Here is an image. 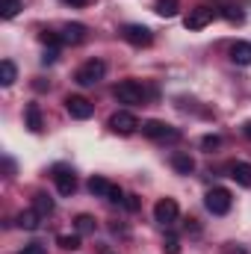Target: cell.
Instances as JSON below:
<instances>
[{
  "instance_id": "cell-1",
  "label": "cell",
  "mask_w": 251,
  "mask_h": 254,
  "mask_svg": "<svg viewBox=\"0 0 251 254\" xmlns=\"http://www.w3.org/2000/svg\"><path fill=\"white\" fill-rule=\"evenodd\" d=\"M116 98H119L122 104H130V107H142L145 98H148V92H145V86H142L139 80H122V83L116 86Z\"/></svg>"
},
{
  "instance_id": "cell-2",
  "label": "cell",
  "mask_w": 251,
  "mask_h": 254,
  "mask_svg": "<svg viewBox=\"0 0 251 254\" xmlns=\"http://www.w3.org/2000/svg\"><path fill=\"white\" fill-rule=\"evenodd\" d=\"M142 133H145L148 139H154V142H178V139H181V130H175V127L166 125V122H157V119L145 122V125H142Z\"/></svg>"
},
{
  "instance_id": "cell-3",
  "label": "cell",
  "mask_w": 251,
  "mask_h": 254,
  "mask_svg": "<svg viewBox=\"0 0 251 254\" xmlns=\"http://www.w3.org/2000/svg\"><path fill=\"white\" fill-rule=\"evenodd\" d=\"M104 74H107V65L101 63V60H89V63H83L77 68L74 80H77L80 86H95V83L104 80Z\"/></svg>"
},
{
  "instance_id": "cell-4",
  "label": "cell",
  "mask_w": 251,
  "mask_h": 254,
  "mask_svg": "<svg viewBox=\"0 0 251 254\" xmlns=\"http://www.w3.org/2000/svg\"><path fill=\"white\" fill-rule=\"evenodd\" d=\"M231 204H234V201H231V192L222 190V187H213V190L204 195V207H207L213 216H225V213L231 210Z\"/></svg>"
},
{
  "instance_id": "cell-5",
  "label": "cell",
  "mask_w": 251,
  "mask_h": 254,
  "mask_svg": "<svg viewBox=\"0 0 251 254\" xmlns=\"http://www.w3.org/2000/svg\"><path fill=\"white\" fill-rule=\"evenodd\" d=\"M216 15H219V9H213V6H195V9H189V15L184 18V27L187 30H204L207 24H213Z\"/></svg>"
},
{
  "instance_id": "cell-6",
  "label": "cell",
  "mask_w": 251,
  "mask_h": 254,
  "mask_svg": "<svg viewBox=\"0 0 251 254\" xmlns=\"http://www.w3.org/2000/svg\"><path fill=\"white\" fill-rule=\"evenodd\" d=\"M122 39L127 45H133V48H148L154 42V33L148 27H142V24H125L122 27Z\"/></svg>"
},
{
  "instance_id": "cell-7",
  "label": "cell",
  "mask_w": 251,
  "mask_h": 254,
  "mask_svg": "<svg viewBox=\"0 0 251 254\" xmlns=\"http://www.w3.org/2000/svg\"><path fill=\"white\" fill-rule=\"evenodd\" d=\"M65 110H68V116H71V119L86 122V119H92L95 104H92L89 98H83V95H68V98H65Z\"/></svg>"
},
{
  "instance_id": "cell-8",
  "label": "cell",
  "mask_w": 251,
  "mask_h": 254,
  "mask_svg": "<svg viewBox=\"0 0 251 254\" xmlns=\"http://www.w3.org/2000/svg\"><path fill=\"white\" fill-rule=\"evenodd\" d=\"M178 201L175 198H160L157 204H154V219L160 222V225H172V222H178Z\"/></svg>"
},
{
  "instance_id": "cell-9",
  "label": "cell",
  "mask_w": 251,
  "mask_h": 254,
  "mask_svg": "<svg viewBox=\"0 0 251 254\" xmlns=\"http://www.w3.org/2000/svg\"><path fill=\"white\" fill-rule=\"evenodd\" d=\"M139 127H142V125H139V119H136L133 113H125V110H122V113H116V116L110 119V130H113V133H122V136L136 133Z\"/></svg>"
},
{
  "instance_id": "cell-10",
  "label": "cell",
  "mask_w": 251,
  "mask_h": 254,
  "mask_svg": "<svg viewBox=\"0 0 251 254\" xmlns=\"http://www.w3.org/2000/svg\"><path fill=\"white\" fill-rule=\"evenodd\" d=\"M57 190L63 192V195H74L77 192V178H74V172H68V169H57Z\"/></svg>"
},
{
  "instance_id": "cell-11",
  "label": "cell",
  "mask_w": 251,
  "mask_h": 254,
  "mask_svg": "<svg viewBox=\"0 0 251 254\" xmlns=\"http://www.w3.org/2000/svg\"><path fill=\"white\" fill-rule=\"evenodd\" d=\"M33 210H36L39 216H51V213H54V198H51L48 192H36V195H33Z\"/></svg>"
},
{
  "instance_id": "cell-12",
  "label": "cell",
  "mask_w": 251,
  "mask_h": 254,
  "mask_svg": "<svg viewBox=\"0 0 251 254\" xmlns=\"http://www.w3.org/2000/svg\"><path fill=\"white\" fill-rule=\"evenodd\" d=\"M228 172H231V178H234L240 187H251V166L249 163H234Z\"/></svg>"
},
{
  "instance_id": "cell-13",
  "label": "cell",
  "mask_w": 251,
  "mask_h": 254,
  "mask_svg": "<svg viewBox=\"0 0 251 254\" xmlns=\"http://www.w3.org/2000/svg\"><path fill=\"white\" fill-rule=\"evenodd\" d=\"M83 39H86V27H83V24H68V27L63 30L65 45H80Z\"/></svg>"
},
{
  "instance_id": "cell-14",
  "label": "cell",
  "mask_w": 251,
  "mask_h": 254,
  "mask_svg": "<svg viewBox=\"0 0 251 254\" xmlns=\"http://www.w3.org/2000/svg\"><path fill=\"white\" fill-rule=\"evenodd\" d=\"M231 60L237 65H251V45L249 42H237L231 48Z\"/></svg>"
},
{
  "instance_id": "cell-15",
  "label": "cell",
  "mask_w": 251,
  "mask_h": 254,
  "mask_svg": "<svg viewBox=\"0 0 251 254\" xmlns=\"http://www.w3.org/2000/svg\"><path fill=\"white\" fill-rule=\"evenodd\" d=\"M27 127H30L33 133H42L45 122H42V107H39V104H30V107H27Z\"/></svg>"
},
{
  "instance_id": "cell-16",
  "label": "cell",
  "mask_w": 251,
  "mask_h": 254,
  "mask_svg": "<svg viewBox=\"0 0 251 254\" xmlns=\"http://www.w3.org/2000/svg\"><path fill=\"white\" fill-rule=\"evenodd\" d=\"M15 80H18L15 63H12V60H3V63H0V86H12Z\"/></svg>"
},
{
  "instance_id": "cell-17",
  "label": "cell",
  "mask_w": 251,
  "mask_h": 254,
  "mask_svg": "<svg viewBox=\"0 0 251 254\" xmlns=\"http://www.w3.org/2000/svg\"><path fill=\"white\" fill-rule=\"evenodd\" d=\"M172 166H175V172H181V175H189L192 169H195V160L189 157V154H172Z\"/></svg>"
},
{
  "instance_id": "cell-18",
  "label": "cell",
  "mask_w": 251,
  "mask_h": 254,
  "mask_svg": "<svg viewBox=\"0 0 251 254\" xmlns=\"http://www.w3.org/2000/svg\"><path fill=\"white\" fill-rule=\"evenodd\" d=\"M39 219H42V216H39L36 210H24V213L18 216V228H24V231H36V228H39Z\"/></svg>"
},
{
  "instance_id": "cell-19",
  "label": "cell",
  "mask_w": 251,
  "mask_h": 254,
  "mask_svg": "<svg viewBox=\"0 0 251 254\" xmlns=\"http://www.w3.org/2000/svg\"><path fill=\"white\" fill-rule=\"evenodd\" d=\"M154 9H157V15H163V18H175L178 9H181V3H178V0H157Z\"/></svg>"
},
{
  "instance_id": "cell-20",
  "label": "cell",
  "mask_w": 251,
  "mask_h": 254,
  "mask_svg": "<svg viewBox=\"0 0 251 254\" xmlns=\"http://www.w3.org/2000/svg\"><path fill=\"white\" fill-rule=\"evenodd\" d=\"M110 190H113V184H110V181H104V178H98V175H95V178H89V192H92V195H104V198H107Z\"/></svg>"
},
{
  "instance_id": "cell-21",
  "label": "cell",
  "mask_w": 251,
  "mask_h": 254,
  "mask_svg": "<svg viewBox=\"0 0 251 254\" xmlns=\"http://www.w3.org/2000/svg\"><path fill=\"white\" fill-rule=\"evenodd\" d=\"M74 225H77V234H95V219L89 213H80L74 219Z\"/></svg>"
},
{
  "instance_id": "cell-22",
  "label": "cell",
  "mask_w": 251,
  "mask_h": 254,
  "mask_svg": "<svg viewBox=\"0 0 251 254\" xmlns=\"http://www.w3.org/2000/svg\"><path fill=\"white\" fill-rule=\"evenodd\" d=\"M57 243L63 246L65 252H77V249H80V234H60Z\"/></svg>"
},
{
  "instance_id": "cell-23",
  "label": "cell",
  "mask_w": 251,
  "mask_h": 254,
  "mask_svg": "<svg viewBox=\"0 0 251 254\" xmlns=\"http://www.w3.org/2000/svg\"><path fill=\"white\" fill-rule=\"evenodd\" d=\"M18 9H21V0H3V6H0V15L9 21V18H15V15H18Z\"/></svg>"
},
{
  "instance_id": "cell-24",
  "label": "cell",
  "mask_w": 251,
  "mask_h": 254,
  "mask_svg": "<svg viewBox=\"0 0 251 254\" xmlns=\"http://www.w3.org/2000/svg\"><path fill=\"white\" fill-rule=\"evenodd\" d=\"M39 39H42L45 45H51V48H60V45H65V42H63V33H54V30H45Z\"/></svg>"
},
{
  "instance_id": "cell-25",
  "label": "cell",
  "mask_w": 251,
  "mask_h": 254,
  "mask_svg": "<svg viewBox=\"0 0 251 254\" xmlns=\"http://www.w3.org/2000/svg\"><path fill=\"white\" fill-rule=\"evenodd\" d=\"M219 15H225L228 21H243V12H240L237 6H222V9H219Z\"/></svg>"
},
{
  "instance_id": "cell-26",
  "label": "cell",
  "mask_w": 251,
  "mask_h": 254,
  "mask_svg": "<svg viewBox=\"0 0 251 254\" xmlns=\"http://www.w3.org/2000/svg\"><path fill=\"white\" fill-rule=\"evenodd\" d=\"M219 145H222V136H204V139H201V148H204V151H216Z\"/></svg>"
},
{
  "instance_id": "cell-27",
  "label": "cell",
  "mask_w": 251,
  "mask_h": 254,
  "mask_svg": "<svg viewBox=\"0 0 251 254\" xmlns=\"http://www.w3.org/2000/svg\"><path fill=\"white\" fill-rule=\"evenodd\" d=\"M57 60H60V51H57V48H48L45 57H42V65H54Z\"/></svg>"
},
{
  "instance_id": "cell-28",
  "label": "cell",
  "mask_w": 251,
  "mask_h": 254,
  "mask_svg": "<svg viewBox=\"0 0 251 254\" xmlns=\"http://www.w3.org/2000/svg\"><path fill=\"white\" fill-rule=\"evenodd\" d=\"M163 252H166V254H181V243L172 237V240H166V243H163Z\"/></svg>"
},
{
  "instance_id": "cell-29",
  "label": "cell",
  "mask_w": 251,
  "mask_h": 254,
  "mask_svg": "<svg viewBox=\"0 0 251 254\" xmlns=\"http://www.w3.org/2000/svg\"><path fill=\"white\" fill-rule=\"evenodd\" d=\"M107 198H110V201H113V204H125V192L119 190V187H116V184H113V190H110V195H107Z\"/></svg>"
},
{
  "instance_id": "cell-30",
  "label": "cell",
  "mask_w": 251,
  "mask_h": 254,
  "mask_svg": "<svg viewBox=\"0 0 251 254\" xmlns=\"http://www.w3.org/2000/svg\"><path fill=\"white\" fill-rule=\"evenodd\" d=\"M125 207L130 213H136L139 210V195H125Z\"/></svg>"
},
{
  "instance_id": "cell-31",
  "label": "cell",
  "mask_w": 251,
  "mask_h": 254,
  "mask_svg": "<svg viewBox=\"0 0 251 254\" xmlns=\"http://www.w3.org/2000/svg\"><path fill=\"white\" fill-rule=\"evenodd\" d=\"M21 254H45V246H39V243H30V246H24V252Z\"/></svg>"
},
{
  "instance_id": "cell-32",
  "label": "cell",
  "mask_w": 251,
  "mask_h": 254,
  "mask_svg": "<svg viewBox=\"0 0 251 254\" xmlns=\"http://www.w3.org/2000/svg\"><path fill=\"white\" fill-rule=\"evenodd\" d=\"M63 3H68V6H86L89 0H63Z\"/></svg>"
},
{
  "instance_id": "cell-33",
  "label": "cell",
  "mask_w": 251,
  "mask_h": 254,
  "mask_svg": "<svg viewBox=\"0 0 251 254\" xmlns=\"http://www.w3.org/2000/svg\"><path fill=\"white\" fill-rule=\"evenodd\" d=\"M243 133H246V139H251V122H246V125H243Z\"/></svg>"
}]
</instances>
